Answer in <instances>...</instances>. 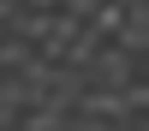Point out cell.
<instances>
[{"mask_svg": "<svg viewBox=\"0 0 149 131\" xmlns=\"http://www.w3.org/2000/svg\"><path fill=\"white\" fill-rule=\"evenodd\" d=\"M137 71H149V60H137V54H125L119 42H102L90 54V66H84V78L90 83H102V89H119L125 78H137Z\"/></svg>", "mask_w": 149, "mask_h": 131, "instance_id": "cell-1", "label": "cell"}]
</instances>
